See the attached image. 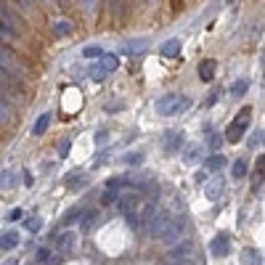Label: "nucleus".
I'll list each match as a JSON object with an SVG mask.
<instances>
[{
    "mask_svg": "<svg viewBox=\"0 0 265 265\" xmlns=\"http://www.w3.org/2000/svg\"><path fill=\"white\" fill-rule=\"evenodd\" d=\"M191 109V98L189 96H180V93H167L157 101V112L162 117H175V114H183Z\"/></svg>",
    "mask_w": 265,
    "mask_h": 265,
    "instance_id": "1",
    "label": "nucleus"
},
{
    "mask_svg": "<svg viewBox=\"0 0 265 265\" xmlns=\"http://www.w3.org/2000/svg\"><path fill=\"white\" fill-rule=\"evenodd\" d=\"M249 117H252V109H241V114L231 122L228 127H225V141L228 144H239V141L247 135V130H249Z\"/></svg>",
    "mask_w": 265,
    "mask_h": 265,
    "instance_id": "2",
    "label": "nucleus"
},
{
    "mask_svg": "<svg viewBox=\"0 0 265 265\" xmlns=\"http://www.w3.org/2000/svg\"><path fill=\"white\" fill-rule=\"evenodd\" d=\"M196 244L193 241H178L175 247L167 252V263L178 265V263H196Z\"/></svg>",
    "mask_w": 265,
    "mask_h": 265,
    "instance_id": "3",
    "label": "nucleus"
},
{
    "mask_svg": "<svg viewBox=\"0 0 265 265\" xmlns=\"http://www.w3.org/2000/svg\"><path fill=\"white\" fill-rule=\"evenodd\" d=\"M8 93L22 96L24 93V82H22V77H19V74H14V72H8V69L0 67V98H5Z\"/></svg>",
    "mask_w": 265,
    "mask_h": 265,
    "instance_id": "4",
    "label": "nucleus"
},
{
    "mask_svg": "<svg viewBox=\"0 0 265 265\" xmlns=\"http://www.w3.org/2000/svg\"><path fill=\"white\" fill-rule=\"evenodd\" d=\"M170 220H172V215L170 212H165V210H157L151 215V220H148V234H151L154 239H162L165 236V231H167V225H170Z\"/></svg>",
    "mask_w": 265,
    "mask_h": 265,
    "instance_id": "5",
    "label": "nucleus"
},
{
    "mask_svg": "<svg viewBox=\"0 0 265 265\" xmlns=\"http://www.w3.org/2000/svg\"><path fill=\"white\" fill-rule=\"evenodd\" d=\"M0 67L8 69V72H14V74H19V77H22V72H24L22 61L16 59V53H14V50H11L5 43H0Z\"/></svg>",
    "mask_w": 265,
    "mask_h": 265,
    "instance_id": "6",
    "label": "nucleus"
},
{
    "mask_svg": "<svg viewBox=\"0 0 265 265\" xmlns=\"http://www.w3.org/2000/svg\"><path fill=\"white\" fill-rule=\"evenodd\" d=\"M186 144V133L183 130H167L165 138H162V148L165 154H178Z\"/></svg>",
    "mask_w": 265,
    "mask_h": 265,
    "instance_id": "7",
    "label": "nucleus"
},
{
    "mask_svg": "<svg viewBox=\"0 0 265 265\" xmlns=\"http://www.w3.org/2000/svg\"><path fill=\"white\" fill-rule=\"evenodd\" d=\"M183 231H186V220L183 217H172L170 225H167V231H165V236L159 239V241H167V244H175L180 236H183Z\"/></svg>",
    "mask_w": 265,
    "mask_h": 265,
    "instance_id": "8",
    "label": "nucleus"
},
{
    "mask_svg": "<svg viewBox=\"0 0 265 265\" xmlns=\"http://www.w3.org/2000/svg\"><path fill=\"white\" fill-rule=\"evenodd\" d=\"M0 22H3L5 27L16 29L19 35H22V29H24V19L19 16V14H14V11H11L8 5H3V3H0Z\"/></svg>",
    "mask_w": 265,
    "mask_h": 265,
    "instance_id": "9",
    "label": "nucleus"
},
{
    "mask_svg": "<svg viewBox=\"0 0 265 265\" xmlns=\"http://www.w3.org/2000/svg\"><path fill=\"white\" fill-rule=\"evenodd\" d=\"M225 193V180L217 175L212 180H207V189H204V196L210 199V202H220V196Z\"/></svg>",
    "mask_w": 265,
    "mask_h": 265,
    "instance_id": "10",
    "label": "nucleus"
},
{
    "mask_svg": "<svg viewBox=\"0 0 265 265\" xmlns=\"http://www.w3.org/2000/svg\"><path fill=\"white\" fill-rule=\"evenodd\" d=\"M210 252L215 257H225L231 252V239L225 236V234H217L215 239H212V244H210Z\"/></svg>",
    "mask_w": 265,
    "mask_h": 265,
    "instance_id": "11",
    "label": "nucleus"
},
{
    "mask_svg": "<svg viewBox=\"0 0 265 265\" xmlns=\"http://www.w3.org/2000/svg\"><path fill=\"white\" fill-rule=\"evenodd\" d=\"M19 244V234L16 231H5V234H0V249L3 252H11Z\"/></svg>",
    "mask_w": 265,
    "mask_h": 265,
    "instance_id": "12",
    "label": "nucleus"
},
{
    "mask_svg": "<svg viewBox=\"0 0 265 265\" xmlns=\"http://www.w3.org/2000/svg\"><path fill=\"white\" fill-rule=\"evenodd\" d=\"M82 215H85V204H77L72 207V210L64 215V225H74V223H80L82 220Z\"/></svg>",
    "mask_w": 265,
    "mask_h": 265,
    "instance_id": "13",
    "label": "nucleus"
},
{
    "mask_svg": "<svg viewBox=\"0 0 265 265\" xmlns=\"http://www.w3.org/2000/svg\"><path fill=\"white\" fill-rule=\"evenodd\" d=\"M159 53H162L165 59H172V56H178V53H180V40H178V37H175V40H165L162 48H159Z\"/></svg>",
    "mask_w": 265,
    "mask_h": 265,
    "instance_id": "14",
    "label": "nucleus"
},
{
    "mask_svg": "<svg viewBox=\"0 0 265 265\" xmlns=\"http://www.w3.org/2000/svg\"><path fill=\"white\" fill-rule=\"evenodd\" d=\"M202 157H204V146H196V144H191L189 148H186V157H183V162H186V165H193V162H199Z\"/></svg>",
    "mask_w": 265,
    "mask_h": 265,
    "instance_id": "15",
    "label": "nucleus"
},
{
    "mask_svg": "<svg viewBox=\"0 0 265 265\" xmlns=\"http://www.w3.org/2000/svg\"><path fill=\"white\" fill-rule=\"evenodd\" d=\"M146 45H148V40H144V37H141V40H130V43L125 45V48H122V53L138 56V53H144V50H146Z\"/></svg>",
    "mask_w": 265,
    "mask_h": 265,
    "instance_id": "16",
    "label": "nucleus"
},
{
    "mask_svg": "<svg viewBox=\"0 0 265 265\" xmlns=\"http://www.w3.org/2000/svg\"><path fill=\"white\" fill-rule=\"evenodd\" d=\"M199 77H202L204 82H212V77H215V61L204 59L202 64H199Z\"/></svg>",
    "mask_w": 265,
    "mask_h": 265,
    "instance_id": "17",
    "label": "nucleus"
},
{
    "mask_svg": "<svg viewBox=\"0 0 265 265\" xmlns=\"http://www.w3.org/2000/svg\"><path fill=\"white\" fill-rule=\"evenodd\" d=\"M117 67H120V59L114 53H103L101 56V69L106 74H112V72H117Z\"/></svg>",
    "mask_w": 265,
    "mask_h": 265,
    "instance_id": "18",
    "label": "nucleus"
},
{
    "mask_svg": "<svg viewBox=\"0 0 265 265\" xmlns=\"http://www.w3.org/2000/svg\"><path fill=\"white\" fill-rule=\"evenodd\" d=\"M74 244H77V236L74 234H61L59 241H56V247H59L61 252H67V249H74Z\"/></svg>",
    "mask_w": 265,
    "mask_h": 265,
    "instance_id": "19",
    "label": "nucleus"
},
{
    "mask_svg": "<svg viewBox=\"0 0 265 265\" xmlns=\"http://www.w3.org/2000/svg\"><path fill=\"white\" fill-rule=\"evenodd\" d=\"M48 125H50V114L45 112V114H40V117H37L35 127H32V135H43L45 130H48Z\"/></svg>",
    "mask_w": 265,
    "mask_h": 265,
    "instance_id": "20",
    "label": "nucleus"
},
{
    "mask_svg": "<svg viewBox=\"0 0 265 265\" xmlns=\"http://www.w3.org/2000/svg\"><path fill=\"white\" fill-rule=\"evenodd\" d=\"M53 35H56V37H67V35H72V22H67V19L56 22V24H53Z\"/></svg>",
    "mask_w": 265,
    "mask_h": 265,
    "instance_id": "21",
    "label": "nucleus"
},
{
    "mask_svg": "<svg viewBox=\"0 0 265 265\" xmlns=\"http://www.w3.org/2000/svg\"><path fill=\"white\" fill-rule=\"evenodd\" d=\"M231 175H234V180L247 178V162H244V159H236V162L231 165Z\"/></svg>",
    "mask_w": 265,
    "mask_h": 265,
    "instance_id": "22",
    "label": "nucleus"
},
{
    "mask_svg": "<svg viewBox=\"0 0 265 265\" xmlns=\"http://www.w3.org/2000/svg\"><path fill=\"white\" fill-rule=\"evenodd\" d=\"M247 90H249V80H247V77H241V80H236L234 85H231V96L239 98V96H244Z\"/></svg>",
    "mask_w": 265,
    "mask_h": 265,
    "instance_id": "23",
    "label": "nucleus"
},
{
    "mask_svg": "<svg viewBox=\"0 0 265 265\" xmlns=\"http://www.w3.org/2000/svg\"><path fill=\"white\" fill-rule=\"evenodd\" d=\"M19 183L16 175L11 170H5V172H0V189H14V186Z\"/></svg>",
    "mask_w": 265,
    "mask_h": 265,
    "instance_id": "24",
    "label": "nucleus"
},
{
    "mask_svg": "<svg viewBox=\"0 0 265 265\" xmlns=\"http://www.w3.org/2000/svg\"><path fill=\"white\" fill-rule=\"evenodd\" d=\"M85 180H88V178L82 175V172H72V175L67 178V186H69V189H74V191H77V189H82V186H85Z\"/></svg>",
    "mask_w": 265,
    "mask_h": 265,
    "instance_id": "25",
    "label": "nucleus"
},
{
    "mask_svg": "<svg viewBox=\"0 0 265 265\" xmlns=\"http://www.w3.org/2000/svg\"><path fill=\"white\" fill-rule=\"evenodd\" d=\"M241 257H244V265H263V257L255 249H244Z\"/></svg>",
    "mask_w": 265,
    "mask_h": 265,
    "instance_id": "26",
    "label": "nucleus"
},
{
    "mask_svg": "<svg viewBox=\"0 0 265 265\" xmlns=\"http://www.w3.org/2000/svg\"><path fill=\"white\" fill-rule=\"evenodd\" d=\"M223 165H225V157H220V154H212V157H207V170H220Z\"/></svg>",
    "mask_w": 265,
    "mask_h": 265,
    "instance_id": "27",
    "label": "nucleus"
},
{
    "mask_svg": "<svg viewBox=\"0 0 265 265\" xmlns=\"http://www.w3.org/2000/svg\"><path fill=\"white\" fill-rule=\"evenodd\" d=\"M82 56H85V59H98V56H103V48L101 45H85V48H82Z\"/></svg>",
    "mask_w": 265,
    "mask_h": 265,
    "instance_id": "28",
    "label": "nucleus"
},
{
    "mask_svg": "<svg viewBox=\"0 0 265 265\" xmlns=\"http://www.w3.org/2000/svg\"><path fill=\"white\" fill-rule=\"evenodd\" d=\"M90 80H93V82H103V80H106V72H103V69H101V64H96V67H90Z\"/></svg>",
    "mask_w": 265,
    "mask_h": 265,
    "instance_id": "29",
    "label": "nucleus"
},
{
    "mask_svg": "<svg viewBox=\"0 0 265 265\" xmlns=\"http://www.w3.org/2000/svg\"><path fill=\"white\" fill-rule=\"evenodd\" d=\"M96 217H98V210H90L85 212V220H82V231H90L96 225Z\"/></svg>",
    "mask_w": 265,
    "mask_h": 265,
    "instance_id": "30",
    "label": "nucleus"
},
{
    "mask_svg": "<svg viewBox=\"0 0 265 265\" xmlns=\"http://www.w3.org/2000/svg\"><path fill=\"white\" fill-rule=\"evenodd\" d=\"M117 199H120V191L106 189V191H103V196H101V202H103V204H117Z\"/></svg>",
    "mask_w": 265,
    "mask_h": 265,
    "instance_id": "31",
    "label": "nucleus"
},
{
    "mask_svg": "<svg viewBox=\"0 0 265 265\" xmlns=\"http://www.w3.org/2000/svg\"><path fill=\"white\" fill-rule=\"evenodd\" d=\"M5 122H11V109L5 103V98H0V125H5Z\"/></svg>",
    "mask_w": 265,
    "mask_h": 265,
    "instance_id": "32",
    "label": "nucleus"
},
{
    "mask_svg": "<svg viewBox=\"0 0 265 265\" xmlns=\"http://www.w3.org/2000/svg\"><path fill=\"white\" fill-rule=\"evenodd\" d=\"M69 148H72V138H61L59 141V157H69Z\"/></svg>",
    "mask_w": 265,
    "mask_h": 265,
    "instance_id": "33",
    "label": "nucleus"
},
{
    "mask_svg": "<svg viewBox=\"0 0 265 265\" xmlns=\"http://www.w3.org/2000/svg\"><path fill=\"white\" fill-rule=\"evenodd\" d=\"M14 3L24 11V14H32V11H35V0H14Z\"/></svg>",
    "mask_w": 265,
    "mask_h": 265,
    "instance_id": "34",
    "label": "nucleus"
},
{
    "mask_svg": "<svg viewBox=\"0 0 265 265\" xmlns=\"http://www.w3.org/2000/svg\"><path fill=\"white\" fill-rule=\"evenodd\" d=\"M40 228H43V220H40V217H29V220H27V231H32V234H37Z\"/></svg>",
    "mask_w": 265,
    "mask_h": 265,
    "instance_id": "35",
    "label": "nucleus"
},
{
    "mask_svg": "<svg viewBox=\"0 0 265 265\" xmlns=\"http://www.w3.org/2000/svg\"><path fill=\"white\" fill-rule=\"evenodd\" d=\"M109 3H112L114 16H122V11H125V0H109Z\"/></svg>",
    "mask_w": 265,
    "mask_h": 265,
    "instance_id": "36",
    "label": "nucleus"
},
{
    "mask_svg": "<svg viewBox=\"0 0 265 265\" xmlns=\"http://www.w3.org/2000/svg\"><path fill=\"white\" fill-rule=\"evenodd\" d=\"M220 144H223V138L217 133H210V148L212 151H217V148H220Z\"/></svg>",
    "mask_w": 265,
    "mask_h": 265,
    "instance_id": "37",
    "label": "nucleus"
},
{
    "mask_svg": "<svg viewBox=\"0 0 265 265\" xmlns=\"http://www.w3.org/2000/svg\"><path fill=\"white\" fill-rule=\"evenodd\" d=\"M249 146H252V148L263 146V130H255V135H252V138H249Z\"/></svg>",
    "mask_w": 265,
    "mask_h": 265,
    "instance_id": "38",
    "label": "nucleus"
},
{
    "mask_svg": "<svg viewBox=\"0 0 265 265\" xmlns=\"http://www.w3.org/2000/svg\"><path fill=\"white\" fill-rule=\"evenodd\" d=\"M125 162L127 165H141V162H144V154H127Z\"/></svg>",
    "mask_w": 265,
    "mask_h": 265,
    "instance_id": "39",
    "label": "nucleus"
},
{
    "mask_svg": "<svg viewBox=\"0 0 265 265\" xmlns=\"http://www.w3.org/2000/svg\"><path fill=\"white\" fill-rule=\"evenodd\" d=\"M22 215H24V212L16 207V210H11V212H8V220H11V223H16V220H22Z\"/></svg>",
    "mask_w": 265,
    "mask_h": 265,
    "instance_id": "40",
    "label": "nucleus"
},
{
    "mask_svg": "<svg viewBox=\"0 0 265 265\" xmlns=\"http://www.w3.org/2000/svg\"><path fill=\"white\" fill-rule=\"evenodd\" d=\"M80 8L88 14V11H93V8H96V0H80Z\"/></svg>",
    "mask_w": 265,
    "mask_h": 265,
    "instance_id": "41",
    "label": "nucleus"
},
{
    "mask_svg": "<svg viewBox=\"0 0 265 265\" xmlns=\"http://www.w3.org/2000/svg\"><path fill=\"white\" fill-rule=\"evenodd\" d=\"M48 255H50V252L45 249V247H43V249H37V260H40V263H45V260H48Z\"/></svg>",
    "mask_w": 265,
    "mask_h": 265,
    "instance_id": "42",
    "label": "nucleus"
},
{
    "mask_svg": "<svg viewBox=\"0 0 265 265\" xmlns=\"http://www.w3.org/2000/svg\"><path fill=\"white\" fill-rule=\"evenodd\" d=\"M207 175H210L207 170H199V172H196V183H207Z\"/></svg>",
    "mask_w": 265,
    "mask_h": 265,
    "instance_id": "43",
    "label": "nucleus"
},
{
    "mask_svg": "<svg viewBox=\"0 0 265 265\" xmlns=\"http://www.w3.org/2000/svg\"><path fill=\"white\" fill-rule=\"evenodd\" d=\"M22 183H24V186H32V183H35V178H32V175H29V172H24V178H22Z\"/></svg>",
    "mask_w": 265,
    "mask_h": 265,
    "instance_id": "44",
    "label": "nucleus"
},
{
    "mask_svg": "<svg viewBox=\"0 0 265 265\" xmlns=\"http://www.w3.org/2000/svg\"><path fill=\"white\" fill-rule=\"evenodd\" d=\"M96 141H98V144H103V141H106V130H101L98 135H96Z\"/></svg>",
    "mask_w": 265,
    "mask_h": 265,
    "instance_id": "45",
    "label": "nucleus"
},
{
    "mask_svg": "<svg viewBox=\"0 0 265 265\" xmlns=\"http://www.w3.org/2000/svg\"><path fill=\"white\" fill-rule=\"evenodd\" d=\"M225 3H236V0H225Z\"/></svg>",
    "mask_w": 265,
    "mask_h": 265,
    "instance_id": "46",
    "label": "nucleus"
},
{
    "mask_svg": "<svg viewBox=\"0 0 265 265\" xmlns=\"http://www.w3.org/2000/svg\"><path fill=\"white\" fill-rule=\"evenodd\" d=\"M59 3H67V0H59Z\"/></svg>",
    "mask_w": 265,
    "mask_h": 265,
    "instance_id": "47",
    "label": "nucleus"
},
{
    "mask_svg": "<svg viewBox=\"0 0 265 265\" xmlns=\"http://www.w3.org/2000/svg\"><path fill=\"white\" fill-rule=\"evenodd\" d=\"M148 3H151V0H148Z\"/></svg>",
    "mask_w": 265,
    "mask_h": 265,
    "instance_id": "48",
    "label": "nucleus"
}]
</instances>
